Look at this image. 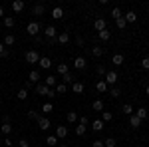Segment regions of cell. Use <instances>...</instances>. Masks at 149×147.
Returning <instances> with one entry per match:
<instances>
[{
    "label": "cell",
    "mask_w": 149,
    "mask_h": 147,
    "mask_svg": "<svg viewBox=\"0 0 149 147\" xmlns=\"http://www.w3.org/2000/svg\"><path fill=\"white\" fill-rule=\"evenodd\" d=\"M40 54H38V52H36V50H30V52H26V62H28V64H38V62H40Z\"/></svg>",
    "instance_id": "obj_1"
},
{
    "label": "cell",
    "mask_w": 149,
    "mask_h": 147,
    "mask_svg": "<svg viewBox=\"0 0 149 147\" xmlns=\"http://www.w3.org/2000/svg\"><path fill=\"white\" fill-rule=\"evenodd\" d=\"M38 127H40L42 131H48V129L52 127V123H50V119H48L46 115H40V117H38Z\"/></svg>",
    "instance_id": "obj_2"
},
{
    "label": "cell",
    "mask_w": 149,
    "mask_h": 147,
    "mask_svg": "<svg viewBox=\"0 0 149 147\" xmlns=\"http://www.w3.org/2000/svg\"><path fill=\"white\" fill-rule=\"evenodd\" d=\"M26 32H28L30 36H38V32H40V24L36 22V20H34V22H30L28 26H26Z\"/></svg>",
    "instance_id": "obj_3"
},
{
    "label": "cell",
    "mask_w": 149,
    "mask_h": 147,
    "mask_svg": "<svg viewBox=\"0 0 149 147\" xmlns=\"http://www.w3.org/2000/svg\"><path fill=\"white\" fill-rule=\"evenodd\" d=\"M44 34H46L48 40H56V38H58V30H56V26H46Z\"/></svg>",
    "instance_id": "obj_4"
},
{
    "label": "cell",
    "mask_w": 149,
    "mask_h": 147,
    "mask_svg": "<svg viewBox=\"0 0 149 147\" xmlns=\"http://www.w3.org/2000/svg\"><path fill=\"white\" fill-rule=\"evenodd\" d=\"M103 82H105L107 86H113L115 82H117V72H107L105 78H103Z\"/></svg>",
    "instance_id": "obj_5"
},
{
    "label": "cell",
    "mask_w": 149,
    "mask_h": 147,
    "mask_svg": "<svg viewBox=\"0 0 149 147\" xmlns=\"http://www.w3.org/2000/svg\"><path fill=\"white\" fill-rule=\"evenodd\" d=\"M68 133H70L68 127H64V125H58V127H56V137H58V139H66Z\"/></svg>",
    "instance_id": "obj_6"
},
{
    "label": "cell",
    "mask_w": 149,
    "mask_h": 147,
    "mask_svg": "<svg viewBox=\"0 0 149 147\" xmlns=\"http://www.w3.org/2000/svg\"><path fill=\"white\" fill-rule=\"evenodd\" d=\"M86 66H88V62H86V58H84V56H78L76 60H74V68H76V70H84Z\"/></svg>",
    "instance_id": "obj_7"
},
{
    "label": "cell",
    "mask_w": 149,
    "mask_h": 147,
    "mask_svg": "<svg viewBox=\"0 0 149 147\" xmlns=\"http://www.w3.org/2000/svg\"><path fill=\"white\" fill-rule=\"evenodd\" d=\"M24 6H26L24 0H14V2H12V10H14V14H20V12L24 10Z\"/></svg>",
    "instance_id": "obj_8"
},
{
    "label": "cell",
    "mask_w": 149,
    "mask_h": 147,
    "mask_svg": "<svg viewBox=\"0 0 149 147\" xmlns=\"http://www.w3.org/2000/svg\"><path fill=\"white\" fill-rule=\"evenodd\" d=\"M38 66H40V68L42 70H50L52 68V60H50V58H40V62H38Z\"/></svg>",
    "instance_id": "obj_9"
},
{
    "label": "cell",
    "mask_w": 149,
    "mask_h": 147,
    "mask_svg": "<svg viewBox=\"0 0 149 147\" xmlns=\"http://www.w3.org/2000/svg\"><path fill=\"white\" fill-rule=\"evenodd\" d=\"M44 12H46V6H44V4H34V6H32V14H34V16H42Z\"/></svg>",
    "instance_id": "obj_10"
},
{
    "label": "cell",
    "mask_w": 149,
    "mask_h": 147,
    "mask_svg": "<svg viewBox=\"0 0 149 147\" xmlns=\"http://www.w3.org/2000/svg\"><path fill=\"white\" fill-rule=\"evenodd\" d=\"M52 18H54V20H62V18H64V8H62V6H56V8L52 10Z\"/></svg>",
    "instance_id": "obj_11"
},
{
    "label": "cell",
    "mask_w": 149,
    "mask_h": 147,
    "mask_svg": "<svg viewBox=\"0 0 149 147\" xmlns=\"http://www.w3.org/2000/svg\"><path fill=\"white\" fill-rule=\"evenodd\" d=\"M93 28H95V32H102V30H105V20H103V18H95Z\"/></svg>",
    "instance_id": "obj_12"
},
{
    "label": "cell",
    "mask_w": 149,
    "mask_h": 147,
    "mask_svg": "<svg viewBox=\"0 0 149 147\" xmlns=\"http://www.w3.org/2000/svg\"><path fill=\"white\" fill-rule=\"evenodd\" d=\"M133 115H135V117H139V119L143 121V119H147L149 111H147V109H145V107H139V109H135V113H133Z\"/></svg>",
    "instance_id": "obj_13"
},
{
    "label": "cell",
    "mask_w": 149,
    "mask_h": 147,
    "mask_svg": "<svg viewBox=\"0 0 149 147\" xmlns=\"http://www.w3.org/2000/svg\"><path fill=\"white\" fill-rule=\"evenodd\" d=\"M123 18H125V22H127V24H133L135 20H137V14H135L133 10H129L127 14H123Z\"/></svg>",
    "instance_id": "obj_14"
},
{
    "label": "cell",
    "mask_w": 149,
    "mask_h": 147,
    "mask_svg": "<svg viewBox=\"0 0 149 147\" xmlns=\"http://www.w3.org/2000/svg\"><path fill=\"white\" fill-rule=\"evenodd\" d=\"M54 91H56V95H64V93L68 91V86H66V84L62 82V84H58L56 88H54Z\"/></svg>",
    "instance_id": "obj_15"
},
{
    "label": "cell",
    "mask_w": 149,
    "mask_h": 147,
    "mask_svg": "<svg viewBox=\"0 0 149 147\" xmlns=\"http://www.w3.org/2000/svg\"><path fill=\"white\" fill-rule=\"evenodd\" d=\"M84 90H86V88H84L81 82H74V84H72V91H74V93H84Z\"/></svg>",
    "instance_id": "obj_16"
},
{
    "label": "cell",
    "mask_w": 149,
    "mask_h": 147,
    "mask_svg": "<svg viewBox=\"0 0 149 147\" xmlns=\"http://www.w3.org/2000/svg\"><path fill=\"white\" fill-rule=\"evenodd\" d=\"M50 90H52V88H48L46 84H40V86L36 88V91H38L40 95H46V98H48V93H50Z\"/></svg>",
    "instance_id": "obj_17"
},
{
    "label": "cell",
    "mask_w": 149,
    "mask_h": 147,
    "mask_svg": "<svg viewBox=\"0 0 149 147\" xmlns=\"http://www.w3.org/2000/svg\"><path fill=\"white\" fill-rule=\"evenodd\" d=\"M0 133L8 137V135L12 133V125H10V123H2V125H0Z\"/></svg>",
    "instance_id": "obj_18"
},
{
    "label": "cell",
    "mask_w": 149,
    "mask_h": 147,
    "mask_svg": "<svg viewBox=\"0 0 149 147\" xmlns=\"http://www.w3.org/2000/svg\"><path fill=\"white\" fill-rule=\"evenodd\" d=\"M56 42H60V44H68V42H70V34H68V32H62V34H58Z\"/></svg>",
    "instance_id": "obj_19"
},
{
    "label": "cell",
    "mask_w": 149,
    "mask_h": 147,
    "mask_svg": "<svg viewBox=\"0 0 149 147\" xmlns=\"http://www.w3.org/2000/svg\"><path fill=\"white\" fill-rule=\"evenodd\" d=\"M28 82H32V84L40 82V72H38V70H32V72H30V76H28Z\"/></svg>",
    "instance_id": "obj_20"
},
{
    "label": "cell",
    "mask_w": 149,
    "mask_h": 147,
    "mask_svg": "<svg viewBox=\"0 0 149 147\" xmlns=\"http://www.w3.org/2000/svg\"><path fill=\"white\" fill-rule=\"evenodd\" d=\"M129 125H131L133 129H137L139 125H141V119H139V117H135V115H129Z\"/></svg>",
    "instance_id": "obj_21"
},
{
    "label": "cell",
    "mask_w": 149,
    "mask_h": 147,
    "mask_svg": "<svg viewBox=\"0 0 149 147\" xmlns=\"http://www.w3.org/2000/svg\"><path fill=\"white\" fill-rule=\"evenodd\" d=\"M95 90L100 91V93H105V91H107V84H105L103 79H100V82L95 84Z\"/></svg>",
    "instance_id": "obj_22"
},
{
    "label": "cell",
    "mask_w": 149,
    "mask_h": 147,
    "mask_svg": "<svg viewBox=\"0 0 149 147\" xmlns=\"http://www.w3.org/2000/svg\"><path fill=\"white\" fill-rule=\"evenodd\" d=\"M92 129H93V131H102V129H103V121H102V119H93V121H92Z\"/></svg>",
    "instance_id": "obj_23"
},
{
    "label": "cell",
    "mask_w": 149,
    "mask_h": 147,
    "mask_svg": "<svg viewBox=\"0 0 149 147\" xmlns=\"http://www.w3.org/2000/svg\"><path fill=\"white\" fill-rule=\"evenodd\" d=\"M56 70H58V74H62V76H66V74L70 72L68 64H58V66H56Z\"/></svg>",
    "instance_id": "obj_24"
},
{
    "label": "cell",
    "mask_w": 149,
    "mask_h": 147,
    "mask_svg": "<svg viewBox=\"0 0 149 147\" xmlns=\"http://www.w3.org/2000/svg\"><path fill=\"white\" fill-rule=\"evenodd\" d=\"M97 34H100V40H103V42H107V40L111 38V32H109L107 28H105V30H102V32H97Z\"/></svg>",
    "instance_id": "obj_25"
},
{
    "label": "cell",
    "mask_w": 149,
    "mask_h": 147,
    "mask_svg": "<svg viewBox=\"0 0 149 147\" xmlns=\"http://www.w3.org/2000/svg\"><path fill=\"white\" fill-rule=\"evenodd\" d=\"M92 107H93V111H103V102L102 100H93Z\"/></svg>",
    "instance_id": "obj_26"
},
{
    "label": "cell",
    "mask_w": 149,
    "mask_h": 147,
    "mask_svg": "<svg viewBox=\"0 0 149 147\" xmlns=\"http://www.w3.org/2000/svg\"><path fill=\"white\" fill-rule=\"evenodd\" d=\"M102 54H103V48H102V46H93V48H92V56L93 58H100Z\"/></svg>",
    "instance_id": "obj_27"
},
{
    "label": "cell",
    "mask_w": 149,
    "mask_h": 147,
    "mask_svg": "<svg viewBox=\"0 0 149 147\" xmlns=\"http://www.w3.org/2000/svg\"><path fill=\"white\" fill-rule=\"evenodd\" d=\"M44 82H46V86H48V88H56V86H58V82H56V78H54V76H48V78L44 79Z\"/></svg>",
    "instance_id": "obj_28"
},
{
    "label": "cell",
    "mask_w": 149,
    "mask_h": 147,
    "mask_svg": "<svg viewBox=\"0 0 149 147\" xmlns=\"http://www.w3.org/2000/svg\"><path fill=\"white\" fill-rule=\"evenodd\" d=\"M121 111H123V113L127 115V117H129V115H133V113H135V109H133V107H131L129 103H125V105L121 107Z\"/></svg>",
    "instance_id": "obj_29"
},
{
    "label": "cell",
    "mask_w": 149,
    "mask_h": 147,
    "mask_svg": "<svg viewBox=\"0 0 149 147\" xmlns=\"http://www.w3.org/2000/svg\"><path fill=\"white\" fill-rule=\"evenodd\" d=\"M50 111H54V105H52L50 102H46L44 105H42V113H44V115H48Z\"/></svg>",
    "instance_id": "obj_30"
},
{
    "label": "cell",
    "mask_w": 149,
    "mask_h": 147,
    "mask_svg": "<svg viewBox=\"0 0 149 147\" xmlns=\"http://www.w3.org/2000/svg\"><path fill=\"white\" fill-rule=\"evenodd\" d=\"M14 42H16V38L12 34H6L4 36V46H14Z\"/></svg>",
    "instance_id": "obj_31"
},
{
    "label": "cell",
    "mask_w": 149,
    "mask_h": 147,
    "mask_svg": "<svg viewBox=\"0 0 149 147\" xmlns=\"http://www.w3.org/2000/svg\"><path fill=\"white\" fill-rule=\"evenodd\" d=\"M111 62H113L115 66H123V56H121V54H115V56L111 58Z\"/></svg>",
    "instance_id": "obj_32"
},
{
    "label": "cell",
    "mask_w": 149,
    "mask_h": 147,
    "mask_svg": "<svg viewBox=\"0 0 149 147\" xmlns=\"http://www.w3.org/2000/svg\"><path fill=\"white\" fill-rule=\"evenodd\" d=\"M86 129H88V127H86V125H78V127H76V129H74V133H76V135H78V137H81V135H84V133H86Z\"/></svg>",
    "instance_id": "obj_33"
},
{
    "label": "cell",
    "mask_w": 149,
    "mask_h": 147,
    "mask_svg": "<svg viewBox=\"0 0 149 147\" xmlns=\"http://www.w3.org/2000/svg\"><path fill=\"white\" fill-rule=\"evenodd\" d=\"M16 98H18V100H20V102H24V100H28V90H20L18 91V93H16Z\"/></svg>",
    "instance_id": "obj_34"
},
{
    "label": "cell",
    "mask_w": 149,
    "mask_h": 147,
    "mask_svg": "<svg viewBox=\"0 0 149 147\" xmlns=\"http://www.w3.org/2000/svg\"><path fill=\"white\" fill-rule=\"evenodd\" d=\"M46 143H48L50 147H56V145H58V137H56V135H48Z\"/></svg>",
    "instance_id": "obj_35"
},
{
    "label": "cell",
    "mask_w": 149,
    "mask_h": 147,
    "mask_svg": "<svg viewBox=\"0 0 149 147\" xmlns=\"http://www.w3.org/2000/svg\"><path fill=\"white\" fill-rule=\"evenodd\" d=\"M115 26H117L119 30H123V28H125V26H127L125 18H123V16H121V18H117V20H115Z\"/></svg>",
    "instance_id": "obj_36"
},
{
    "label": "cell",
    "mask_w": 149,
    "mask_h": 147,
    "mask_svg": "<svg viewBox=\"0 0 149 147\" xmlns=\"http://www.w3.org/2000/svg\"><path fill=\"white\" fill-rule=\"evenodd\" d=\"M66 117H68L70 123H76V121H78V113H76V111H68V115H66Z\"/></svg>",
    "instance_id": "obj_37"
},
{
    "label": "cell",
    "mask_w": 149,
    "mask_h": 147,
    "mask_svg": "<svg viewBox=\"0 0 149 147\" xmlns=\"http://www.w3.org/2000/svg\"><path fill=\"white\" fill-rule=\"evenodd\" d=\"M111 119H113L111 111H102V121H111Z\"/></svg>",
    "instance_id": "obj_38"
},
{
    "label": "cell",
    "mask_w": 149,
    "mask_h": 147,
    "mask_svg": "<svg viewBox=\"0 0 149 147\" xmlns=\"http://www.w3.org/2000/svg\"><path fill=\"white\" fill-rule=\"evenodd\" d=\"M14 22H16V20H14L12 16H6V18H4V26H6V28H12Z\"/></svg>",
    "instance_id": "obj_39"
},
{
    "label": "cell",
    "mask_w": 149,
    "mask_h": 147,
    "mask_svg": "<svg viewBox=\"0 0 149 147\" xmlns=\"http://www.w3.org/2000/svg\"><path fill=\"white\" fill-rule=\"evenodd\" d=\"M8 56H10V52L6 50V46L0 44V58H8Z\"/></svg>",
    "instance_id": "obj_40"
},
{
    "label": "cell",
    "mask_w": 149,
    "mask_h": 147,
    "mask_svg": "<svg viewBox=\"0 0 149 147\" xmlns=\"http://www.w3.org/2000/svg\"><path fill=\"white\" fill-rule=\"evenodd\" d=\"M103 145H105V147H115L117 143H115V139H113V137H107V139L103 141Z\"/></svg>",
    "instance_id": "obj_41"
},
{
    "label": "cell",
    "mask_w": 149,
    "mask_h": 147,
    "mask_svg": "<svg viewBox=\"0 0 149 147\" xmlns=\"http://www.w3.org/2000/svg\"><path fill=\"white\" fill-rule=\"evenodd\" d=\"M26 117H28V119H36V121H38V117H40V115H38V111H32V109H30V111L26 113Z\"/></svg>",
    "instance_id": "obj_42"
},
{
    "label": "cell",
    "mask_w": 149,
    "mask_h": 147,
    "mask_svg": "<svg viewBox=\"0 0 149 147\" xmlns=\"http://www.w3.org/2000/svg\"><path fill=\"white\" fill-rule=\"evenodd\" d=\"M74 82H76V79H74V76H72V74H66V76H64V84H74Z\"/></svg>",
    "instance_id": "obj_43"
},
{
    "label": "cell",
    "mask_w": 149,
    "mask_h": 147,
    "mask_svg": "<svg viewBox=\"0 0 149 147\" xmlns=\"http://www.w3.org/2000/svg\"><path fill=\"white\" fill-rule=\"evenodd\" d=\"M111 18H115V20L121 18V10H119V8H113V10H111Z\"/></svg>",
    "instance_id": "obj_44"
},
{
    "label": "cell",
    "mask_w": 149,
    "mask_h": 147,
    "mask_svg": "<svg viewBox=\"0 0 149 147\" xmlns=\"http://www.w3.org/2000/svg\"><path fill=\"white\" fill-rule=\"evenodd\" d=\"M109 93H111V98H119V95H121V90H119V88H111Z\"/></svg>",
    "instance_id": "obj_45"
},
{
    "label": "cell",
    "mask_w": 149,
    "mask_h": 147,
    "mask_svg": "<svg viewBox=\"0 0 149 147\" xmlns=\"http://www.w3.org/2000/svg\"><path fill=\"white\" fill-rule=\"evenodd\" d=\"M105 74H107V70L103 68V66H97V76H102V78H105Z\"/></svg>",
    "instance_id": "obj_46"
},
{
    "label": "cell",
    "mask_w": 149,
    "mask_h": 147,
    "mask_svg": "<svg viewBox=\"0 0 149 147\" xmlns=\"http://www.w3.org/2000/svg\"><path fill=\"white\" fill-rule=\"evenodd\" d=\"M141 68L149 70V58H143V60H141Z\"/></svg>",
    "instance_id": "obj_47"
},
{
    "label": "cell",
    "mask_w": 149,
    "mask_h": 147,
    "mask_svg": "<svg viewBox=\"0 0 149 147\" xmlns=\"http://www.w3.org/2000/svg\"><path fill=\"white\" fill-rule=\"evenodd\" d=\"M80 123L88 127V123H90V119H88V115H81V117H80Z\"/></svg>",
    "instance_id": "obj_48"
},
{
    "label": "cell",
    "mask_w": 149,
    "mask_h": 147,
    "mask_svg": "<svg viewBox=\"0 0 149 147\" xmlns=\"http://www.w3.org/2000/svg\"><path fill=\"white\" fill-rule=\"evenodd\" d=\"M2 143H4L6 147H12V145H14V141H12L10 137H4V141H2Z\"/></svg>",
    "instance_id": "obj_49"
},
{
    "label": "cell",
    "mask_w": 149,
    "mask_h": 147,
    "mask_svg": "<svg viewBox=\"0 0 149 147\" xmlns=\"http://www.w3.org/2000/svg\"><path fill=\"white\" fill-rule=\"evenodd\" d=\"M92 147H105V145H103V141H100V139H95V141L92 143Z\"/></svg>",
    "instance_id": "obj_50"
},
{
    "label": "cell",
    "mask_w": 149,
    "mask_h": 147,
    "mask_svg": "<svg viewBox=\"0 0 149 147\" xmlns=\"http://www.w3.org/2000/svg\"><path fill=\"white\" fill-rule=\"evenodd\" d=\"M18 145H20V147H30V145H28V141H26V139H20V141H18Z\"/></svg>",
    "instance_id": "obj_51"
},
{
    "label": "cell",
    "mask_w": 149,
    "mask_h": 147,
    "mask_svg": "<svg viewBox=\"0 0 149 147\" xmlns=\"http://www.w3.org/2000/svg\"><path fill=\"white\" fill-rule=\"evenodd\" d=\"M2 123H10V115H4L2 117Z\"/></svg>",
    "instance_id": "obj_52"
},
{
    "label": "cell",
    "mask_w": 149,
    "mask_h": 147,
    "mask_svg": "<svg viewBox=\"0 0 149 147\" xmlns=\"http://www.w3.org/2000/svg\"><path fill=\"white\" fill-rule=\"evenodd\" d=\"M0 16H4V8L2 6H0Z\"/></svg>",
    "instance_id": "obj_53"
},
{
    "label": "cell",
    "mask_w": 149,
    "mask_h": 147,
    "mask_svg": "<svg viewBox=\"0 0 149 147\" xmlns=\"http://www.w3.org/2000/svg\"><path fill=\"white\" fill-rule=\"evenodd\" d=\"M145 93H147V95H149V84H147V88H145Z\"/></svg>",
    "instance_id": "obj_54"
},
{
    "label": "cell",
    "mask_w": 149,
    "mask_h": 147,
    "mask_svg": "<svg viewBox=\"0 0 149 147\" xmlns=\"http://www.w3.org/2000/svg\"><path fill=\"white\" fill-rule=\"evenodd\" d=\"M58 147H68V145H66V143H60V145H58Z\"/></svg>",
    "instance_id": "obj_55"
}]
</instances>
